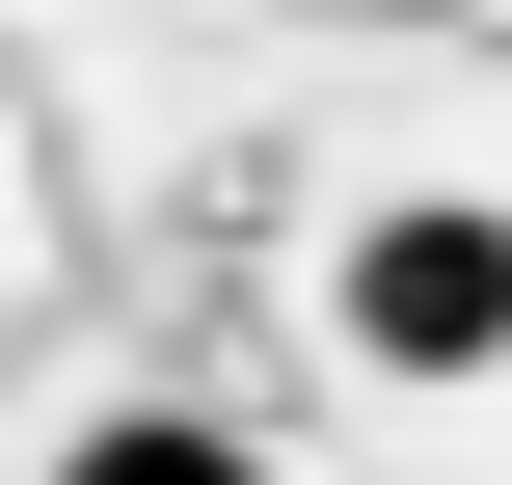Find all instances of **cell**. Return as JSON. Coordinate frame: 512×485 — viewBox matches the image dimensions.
I'll list each match as a JSON object with an SVG mask.
<instances>
[{
    "label": "cell",
    "instance_id": "1",
    "mask_svg": "<svg viewBox=\"0 0 512 485\" xmlns=\"http://www.w3.org/2000/svg\"><path fill=\"white\" fill-rule=\"evenodd\" d=\"M324 324H351V378H512V216H486V189H405V216H351Z\"/></svg>",
    "mask_w": 512,
    "mask_h": 485
},
{
    "label": "cell",
    "instance_id": "2",
    "mask_svg": "<svg viewBox=\"0 0 512 485\" xmlns=\"http://www.w3.org/2000/svg\"><path fill=\"white\" fill-rule=\"evenodd\" d=\"M54 485H270V459H243L216 405H81V432H54Z\"/></svg>",
    "mask_w": 512,
    "mask_h": 485
}]
</instances>
